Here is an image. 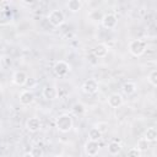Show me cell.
Masks as SVG:
<instances>
[{
	"label": "cell",
	"mask_w": 157,
	"mask_h": 157,
	"mask_svg": "<svg viewBox=\"0 0 157 157\" xmlns=\"http://www.w3.org/2000/svg\"><path fill=\"white\" fill-rule=\"evenodd\" d=\"M72 124H74L72 118L69 114H61V115H59L58 119H56V121H55L56 129L60 132H67V131H70L71 128H72Z\"/></svg>",
	"instance_id": "1"
},
{
	"label": "cell",
	"mask_w": 157,
	"mask_h": 157,
	"mask_svg": "<svg viewBox=\"0 0 157 157\" xmlns=\"http://www.w3.org/2000/svg\"><path fill=\"white\" fill-rule=\"evenodd\" d=\"M146 50V44L141 39H134L129 43V52L134 56H141Z\"/></svg>",
	"instance_id": "2"
},
{
	"label": "cell",
	"mask_w": 157,
	"mask_h": 157,
	"mask_svg": "<svg viewBox=\"0 0 157 157\" xmlns=\"http://www.w3.org/2000/svg\"><path fill=\"white\" fill-rule=\"evenodd\" d=\"M48 21L52 26L59 27L65 22V15L61 10H53V11H50V13L48 16Z\"/></svg>",
	"instance_id": "3"
},
{
	"label": "cell",
	"mask_w": 157,
	"mask_h": 157,
	"mask_svg": "<svg viewBox=\"0 0 157 157\" xmlns=\"http://www.w3.org/2000/svg\"><path fill=\"white\" fill-rule=\"evenodd\" d=\"M70 70H71L70 64L66 63V61H64V60H59V61H56V63L54 64V66H53V71H54V74H55L56 76H59V77H64V76H66V75L70 72Z\"/></svg>",
	"instance_id": "4"
},
{
	"label": "cell",
	"mask_w": 157,
	"mask_h": 157,
	"mask_svg": "<svg viewBox=\"0 0 157 157\" xmlns=\"http://www.w3.org/2000/svg\"><path fill=\"white\" fill-rule=\"evenodd\" d=\"M101 22H102V26L104 28L113 29V28H115V26L118 23V20H117V16L115 15H113V13H105V15H103Z\"/></svg>",
	"instance_id": "5"
},
{
	"label": "cell",
	"mask_w": 157,
	"mask_h": 157,
	"mask_svg": "<svg viewBox=\"0 0 157 157\" xmlns=\"http://www.w3.org/2000/svg\"><path fill=\"white\" fill-rule=\"evenodd\" d=\"M98 82H97V80H94V78H88V80H86L85 82H83V85H82V91L85 92V93H87V94H93V93H96L97 91H98Z\"/></svg>",
	"instance_id": "6"
},
{
	"label": "cell",
	"mask_w": 157,
	"mask_h": 157,
	"mask_svg": "<svg viewBox=\"0 0 157 157\" xmlns=\"http://www.w3.org/2000/svg\"><path fill=\"white\" fill-rule=\"evenodd\" d=\"M42 93H43V97H44L45 99H48V101H54V99H56V97H58V90H56V87L53 86V85H47V86H44Z\"/></svg>",
	"instance_id": "7"
},
{
	"label": "cell",
	"mask_w": 157,
	"mask_h": 157,
	"mask_svg": "<svg viewBox=\"0 0 157 157\" xmlns=\"http://www.w3.org/2000/svg\"><path fill=\"white\" fill-rule=\"evenodd\" d=\"M42 124H40V120L36 117L33 118H29L27 121H26V129L29 131V132H37L39 129H40Z\"/></svg>",
	"instance_id": "8"
},
{
	"label": "cell",
	"mask_w": 157,
	"mask_h": 157,
	"mask_svg": "<svg viewBox=\"0 0 157 157\" xmlns=\"http://www.w3.org/2000/svg\"><path fill=\"white\" fill-rule=\"evenodd\" d=\"M99 151V144L98 141H91L88 140L85 145V152L88 155V156H96Z\"/></svg>",
	"instance_id": "9"
},
{
	"label": "cell",
	"mask_w": 157,
	"mask_h": 157,
	"mask_svg": "<svg viewBox=\"0 0 157 157\" xmlns=\"http://www.w3.org/2000/svg\"><path fill=\"white\" fill-rule=\"evenodd\" d=\"M27 74L25 71H16L13 75H12V82L17 86H23L27 83Z\"/></svg>",
	"instance_id": "10"
},
{
	"label": "cell",
	"mask_w": 157,
	"mask_h": 157,
	"mask_svg": "<svg viewBox=\"0 0 157 157\" xmlns=\"http://www.w3.org/2000/svg\"><path fill=\"white\" fill-rule=\"evenodd\" d=\"M108 104L112 108H119L123 104V97L119 93H112L108 97Z\"/></svg>",
	"instance_id": "11"
},
{
	"label": "cell",
	"mask_w": 157,
	"mask_h": 157,
	"mask_svg": "<svg viewBox=\"0 0 157 157\" xmlns=\"http://www.w3.org/2000/svg\"><path fill=\"white\" fill-rule=\"evenodd\" d=\"M33 99H34V96L31 91L26 90V91L21 92V94H20V103L23 105H29L33 102Z\"/></svg>",
	"instance_id": "12"
},
{
	"label": "cell",
	"mask_w": 157,
	"mask_h": 157,
	"mask_svg": "<svg viewBox=\"0 0 157 157\" xmlns=\"http://www.w3.org/2000/svg\"><path fill=\"white\" fill-rule=\"evenodd\" d=\"M93 54L96 58H104L108 54V47L103 43H99L93 48Z\"/></svg>",
	"instance_id": "13"
},
{
	"label": "cell",
	"mask_w": 157,
	"mask_h": 157,
	"mask_svg": "<svg viewBox=\"0 0 157 157\" xmlns=\"http://www.w3.org/2000/svg\"><path fill=\"white\" fill-rule=\"evenodd\" d=\"M136 88H137L136 85H135L134 82H131V81H128V82H125V83L123 85V92H124L125 94H128V96L135 93V92H136Z\"/></svg>",
	"instance_id": "14"
},
{
	"label": "cell",
	"mask_w": 157,
	"mask_h": 157,
	"mask_svg": "<svg viewBox=\"0 0 157 157\" xmlns=\"http://www.w3.org/2000/svg\"><path fill=\"white\" fill-rule=\"evenodd\" d=\"M11 12L9 10H0V25H7L11 22Z\"/></svg>",
	"instance_id": "15"
},
{
	"label": "cell",
	"mask_w": 157,
	"mask_h": 157,
	"mask_svg": "<svg viewBox=\"0 0 157 157\" xmlns=\"http://www.w3.org/2000/svg\"><path fill=\"white\" fill-rule=\"evenodd\" d=\"M67 9L71 11V12H77L78 10H81V6H82V2L80 0H70L67 4H66Z\"/></svg>",
	"instance_id": "16"
},
{
	"label": "cell",
	"mask_w": 157,
	"mask_h": 157,
	"mask_svg": "<svg viewBox=\"0 0 157 157\" xmlns=\"http://www.w3.org/2000/svg\"><path fill=\"white\" fill-rule=\"evenodd\" d=\"M120 150H121V146H120L119 142H117V141L109 142V145H108V152H109L110 155L115 156V155H118V153L120 152Z\"/></svg>",
	"instance_id": "17"
},
{
	"label": "cell",
	"mask_w": 157,
	"mask_h": 157,
	"mask_svg": "<svg viewBox=\"0 0 157 157\" xmlns=\"http://www.w3.org/2000/svg\"><path fill=\"white\" fill-rule=\"evenodd\" d=\"M145 139L148 141V142H152L157 139V130L156 128H148L145 132Z\"/></svg>",
	"instance_id": "18"
},
{
	"label": "cell",
	"mask_w": 157,
	"mask_h": 157,
	"mask_svg": "<svg viewBox=\"0 0 157 157\" xmlns=\"http://www.w3.org/2000/svg\"><path fill=\"white\" fill-rule=\"evenodd\" d=\"M102 137V132L97 129V128H92L88 131V139L91 141H99V139Z\"/></svg>",
	"instance_id": "19"
},
{
	"label": "cell",
	"mask_w": 157,
	"mask_h": 157,
	"mask_svg": "<svg viewBox=\"0 0 157 157\" xmlns=\"http://www.w3.org/2000/svg\"><path fill=\"white\" fill-rule=\"evenodd\" d=\"M150 147V142L145 139V137H142V139H140L139 141H137V146H136V148L141 152V151H146L147 148Z\"/></svg>",
	"instance_id": "20"
},
{
	"label": "cell",
	"mask_w": 157,
	"mask_h": 157,
	"mask_svg": "<svg viewBox=\"0 0 157 157\" xmlns=\"http://www.w3.org/2000/svg\"><path fill=\"white\" fill-rule=\"evenodd\" d=\"M148 82L152 85V86H157V70H152L150 74H148Z\"/></svg>",
	"instance_id": "21"
},
{
	"label": "cell",
	"mask_w": 157,
	"mask_h": 157,
	"mask_svg": "<svg viewBox=\"0 0 157 157\" xmlns=\"http://www.w3.org/2000/svg\"><path fill=\"white\" fill-rule=\"evenodd\" d=\"M72 112H74V114H76V115L82 114V113L85 112V107H83V104H81V103H76V104H74V107H72Z\"/></svg>",
	"instance_id": "22"
},
{
	"label": "cell",
	"mask_w": 157,
	"mask_h": 157,
	"mask_svg": "<svg viewBox=\"0 0 157 157\" xmlns=\"http://www.w3.org/2000/svg\"><path fill=\"white\" fill-rule=\"evenodd\" d=\"M31 153H32L33 157H43V150H42L40 147H38V146L32 147Z\"/></svg>",
	"instance_id": "23"
},
{
	"label": "cell",
	"mask_w": 157,
	"mask_h": 157,
	"mask_svg": "<svg viewBox=\"0 0 157 157\" xmlns=\"http://www.w3.org/2000/svg\"><path fill=\"white\" fill-rule=\"evenodd\" d=\"M140 156H141V152L136 147H132L128 151V157H140Z\"/></svg>",
	"instance_id": "24"
},
{
	"label": "cell",
	"mask_w": 157,
	"mask_h": 157,
	"mask_svg": "<svg viewBox=\"0 0 157 157\" xmlns=\"http://www.w3.org/2000/svg\"><path fill=\"white\" fill-rule=\"evenodd\" d=\"M22 157H33V156H32V153H31V152H26Z\"/></svg>",
	"instance_id": "25"
},
{
	"label": "cell",
	"mask_w": 157,
	"mask_h": 157,
	"mask_svg": "<svg viewBox=\"0 0 157 157\" xmlns=\"http://www.w3.org/2000/svg\"><path fill=\"white\" fill-rule=\"evenodd\" d=\"M59 157H70L69 155H61V156H59Z\"/></svg>",
	"instance_id": "26"
},
{
	"label": "cell",
	"mask_w": 157,
	"mask_h": 157,
	"mask_svg": "<svg viewBox=\"0 0 157 157\" xmlns=\"http://www.w3.org/2000/svg\"><path fill=\"white\" fill-rule=\"evenodd\" d=\"M140 157H145V156H140Z\"/></svg>",
	"instance_id": "27"
}]
</instances>
